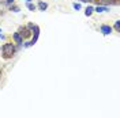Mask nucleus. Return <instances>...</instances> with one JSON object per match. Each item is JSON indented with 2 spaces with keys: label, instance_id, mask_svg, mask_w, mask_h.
I'll return each mask as SVG.
<instances>
[{
  "label": "nucleus",
  "instance_id": "423d86ee",
  "mask_svg": "<svg viewBox=\"0 0 120 118\" xmlns=\"http://www.w3.org/2000/svg\"><path fill=\"white\" fill-rule=\"evenodd\" d=\"M94 11L96 12H106V11H109V7L108 6H98L97 8H94Z\"/></svg>",
  "mask_w": 120,
  "mask_h": 118
},
{
  "label": "nucleus",
  "instance_id": "dca6fc26",
  "mask_svg": "<svg viewBox=\"0 0 120 118\" xmlns=\"http://www.w3.org/2000/svg\"><path fill=\"white\" fill-rule=\"evenodd\" d=\"M1 75H3V71H1V68H0V80H1Z\"/></svg>",
  "mask_w": 120,
  "mask_h": 118
},
{
  "label": "nucleus",
  "instance_id": "f8f14e48",
  "mask_svg": "<svg viewBox=\"0 0 120 118\" xmlns=\"http://www.w3.org/2000/svg\"><path fill=\"white\" fill-rule=\"evenodd\" d=\"M72 7H74V10L79 11V10H81V4H79V3H74V4H72Z\"/></svg>",
  "mask_w": 120,
  "mask_h": 118
},
{
  "label": "nucleus",
  "instance_id": "39448f33",
  "mask_svg": "<svg viewBox=\"0 0 120 118\" xmlns=\"http://www.w3.org/2000/svg\"><path fill=\"white\" fill-rule=\"evenodd\" d=\"M12 38H14V41H15V42H16L18 45H19V46H22V44H23V38H22V35H21L18 31L12 34Z\"/></svg>",
  "mask_w": 120,
  "mask_h": 118
},
{
  "label": "nucleus",
  "instance_id": "6e6552de",
  "mask_svg": "<svg viewBox=\"0 0 120 118\" xmlns=\"http://www.w3.org/2000/svg\"><path fill=\"white\" fill-rule=\"evenodd\" d=\"M93 12H94V8L90 7V6L86 8V10H85V15H86V16H90V15L93 14Z\"/></svg>",
  "mask_w": 120,
  "mask_h": 118
},
{
  "label": "nucleus",
  "instance_id": "7ed1b4c3",
  "mask_svg": "<svg viewBox=\"0 0 120 118\" xmlns=\"http://www.w3.org/2000/svg\"><path fill=\"white\" fill-rule=\"evenodd\" d=\"M21 35H22V38H25V39H27V38L31 37V34H33V31L30 29H27V27H19V31H18Z\"/></svg>",
  "mask_w": 120,
  "mask_h": 118
},
{
  "label": "nucleus",
  "instance_id": "1a4fd4ad",
  "mask_svg": "<svg viewBox=\"0 0 120 118\" xmlns=\"http://www.w3.org/2000/svg\"><path fill=\"white\" fill-rule=\"evenodd\" d=\"M10 11H12V12H19V11H21V8L18 7V6L11 4V6H10Z\"/></svg>",
  "mask_w": 120,
  "mask_h": 118
},
{
  "label": "nucleus",
  "instance_id": "f257e3e1",
  "mask_svg": "<svg viewBox=\"0 0 120 118\" xmlns=\"http://www.w3.org/2000/svg\"><path fill=\"white\" fill-rule=\"evenodd\" d=\"M15 45L14 44H11V42H6V44L3 45V48H1V56H3V59H12V56L15 54Z\"/></svg>",
  "mask_w": 120,
  "mask_h": 118
},
{
  "label": "nucleus",
  "instance_id": "4468645a",
  "mask_svg": "<svg viewBox=\"0 0 120 118\" xmlns=\"http://www.w3.org/2000/svg\"><path fill=\"white\" fill-rule=\"evenodd\" d=\"M26 27H27V29H30V30H33V27H34V23H29Z\"/></svg>",
  "mask_w": 120,
  "mask_h": 118
},
{
  "label": "nucleus",
  "instance_id": "ddd939ff",
  "mask_svg": "<svg viewBox=\"0 0 120 118\" xmlns=\"http://www.w3.org/2000/svg\"><path fill=\"white\" fill-rule=\"evenodd\" d=\"M4 4H7V6H11V4H14V0H6V3Z\"/></svg>",
  "mask_w": 120,
  "mask_h": 118
},
{
  "label": "nucleus",
  "instance_id": "9d476101",
  "mask_svg": "<svg viewBox=\"0 0 120 118\" xmlns=\"http://www.w3.org/2000/svg\"><path fill=\"white\" fill-rule=\"evenodd\" d=\"M26 7L29 8L30 11H36V6H34V4H33V3H31V1H27V4H26Z\"/></svg>",
  "mask_w": 120,
  "mask_h": 118
},
{
  "label": "nucleus",
  "instance_id": "9b49d317",
  "mask_svg": "<svg viewBox=\"0 0 120 118\" xmlns=\"http://www.w3.org/2000/svg\"><path fill=\"white\" fill-rule=\"evenodd\" d=\"M115 30L119 33L120 31V21H116V23H115Z\"/></svg>",
  "mask_w": 120,
  "mask_h": 118
},
{
  "label": "nucleus",
  "instance_id": "20e7f679",
  "mask_svg": "<svg viewBox=\"0 0 120 118\" xmlns=\"http://www.w3.org/2000/svg\"><path fill=\"white\" fill-rule=\"evenodd\" d=\"M101 33L104 34V35H109L111 33H112V27L111 26H108V24H101Z\"/></svg>",
  "mask_w": 120,
  "mask_h": 118
},
{
  "label": "nucleus",
  "instance_id": "a211bd4d",
  "mask_svg": "<svg viewBox=\"0 0 120 118\" xmlns=\"http://www.w3.org/2000/svg\"><path fill=\"white\" fill-rule=\"evenodd\" d=\"M0 33H1V30H0Z\"/></svg>",
  "mask_w": 120,
  "mask_h": 118
},
{
  "label": "nucleus",
  "instance_id": "0eeeda50",
  "mask_svg": "<svg viewBox=\"0 0 120 118\" xmlns=\"http://www.w3.org/2000/svg\"><path fill=\"white\" fill-rule=\"evenodd\" d=\"M38 10L40 11H45L46 8H48V3H45V1H38Z\"/></svg>",
  "mask_w": 120,
  "mask_h": 118
},
{
  "label": "nucleus",
  "instance_id": "f3484780",
  "mask_svg": "<svg viewBox=\"0 0 120 118\" xmlns=\"http://www.w3.org/2000/svg\"><path fill=\"white\" fill-rule=\"evenodd\" d=\"M26 1H31V0H26Z\"/></svg>",
  "mask_w": 120,
  "mask_h": 118
},
{
  "label": "nucleus",
  "instance_id": "f03ea898",
  "mask_svg": "<svg viewBox=\"0 0 120 118\" xmlns=\"http://www.w3.org/2000/svg\"><path fill=\"white\" fill-rule=\"evenodd\" d=\"M31 31H33V34H31V35H33V37H31V41H30V42L29 41H26V42H23L22 44L25 48H30V46H33V45L37 42L38 37H40V27H38L37 24H34V27H33Z\"/></svg>",
  "mask_w": 120,
  "mask_h": 118
},
{
  "label": "nucleus",
  "instance_id": "2eb2a0df",
  "mask_svg": "<svg viewBox=\"0 0 120 118\" xmlns=\"http://www.w3.org/2000/svg\"><path fill=\"white\" fill-rule=\"evenodd\" d=\"M81 1H83V3H91V1H94V0H81Z\"/></svg>",
  "mask_w": 120,
  "mask_h": 118
}]
</instances>
